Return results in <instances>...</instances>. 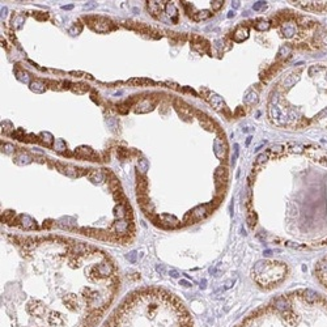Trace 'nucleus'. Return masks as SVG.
Listing matches in <instances>:
<instances>
[{
  "mask_svg": "<svg viewBox=\"0 0 327 327\" xmlns=\"http://www.w3.org/2000/svg\"><path fill=\"white\" fill-rule=\"evenodd\" d=\"M103 327H192L183 304L161 289L134 292L114 310Z\"/></svg>",
  "mask_w": 327,
  "mask_h": 327,
  "instance_id": "obj_1",
  "label": "nucleus"
},
{
  "mask_svg": "<svg viewBox=\"0 0 327 327\" xmlns=\"http://www.w3.org/2000/svg\"><path fill=\"white\" fill-rule=\"evenodd\" d=\"M268 115H269V118H271L272 122L276 123V125H279V126H285L288 122H289V119H288L285 115H283L280 109H279L275 103H269Z\"/></svg>",
  "mask_w": 327,
  "mask_h": 327,
  "instance_id": "obj_2",
  "label": "nucleus"
},
{
  "mask_svg": "<svg viewBox=\"0 0 327 327\" xmlns=\"http://www.w3.org/2000/svg\"><path fill=\"white\" fill-rule=\"evenodd\" d=\"M213 152H215V156L217 158H220V160H224V158L226 157L228 145H226V143H225L224 138L221 139L220 136H217L213 140Z\"/></svg>",
  "mask_w": 327,
  "mask_h": 327,
  "instance_id": "obj_3",
  "label": "nucleus"
},
{
  "mask_svg": "<svg viewBox=\"0 0 327 327\" xmlns=\"http://www.w3.org/2000/svg\"><path fill=\"white\" fill-rule=\"evenodd\" d=\"M205 98H207L208 102L215 107V110H218V111H220V110H225V111L229 114L226 106H225V103H224L223 97H220L218 94L213 93V92H207V97H205Z\"/></svg>",
  "mask_w": 327,
  "mask_h": 327,
  "instance_id": "obj_4",
  "label": "nucleus"
},
{
  "mask_svg": "<svg viewBox=\"0 0 327 327\" xmlns=\"http://www.w3.org/2000/svg\"><path fill=\"white\" fill-rule=\"evenodd\" d=\"M75 154H77V156L81 157V158H88V160H90V161H96L94 158H97L96 153H94V152L92 151L89 147H80V148H77V149H76V152H75Z\"/></svg>",
  "mask_w": 327,
  "mask_h": 327,
  "instance_id": "obj_5",
  "label": "nucleus"
},
{
  "mask_svg": "<svg viewBox=\"0 0 327 327\" xmlns=\"http://www.w3.org/2000/svg\"><path fill=\"white\" fill-rule=\"evenodd\" d=\"M247 37H249V29H247V26H243V25L238 26L233 34V39L236 42H242Z\"/></svg>",
  "mask_w": 327,
  "mask_h": 327,
  "instance_id": "obj_6",
  "label": "nucleus"
},
{
  "mask_svg": "<svg viewBox=\"0 0 327 327\" xmlns=\"http://www.w3.org/2000/svg\"><path fill=\"white\" fill-rule=\"evenodd\" d=\"M297 33V28L292 23H283L281 25V34L287 38H292Z\"/></svg>",
  "mask_w": 327,
  "mask_h": 327,
  "instance_id": "obj_7",
  "label": "nucleus"
},
{
  "mask_svg": "<svg viewBox=\"0 0 327 327\" xmlns=\"http://www.w3.org/2000/svg\"><path fill=\"white\" fill-rule=\"evenodd\" d=\"M298 293L300 294H302V297L305 301H306L307 304H314V302H317V301L319 300V296L318 294L315 293V292L314 291H312V289H306V291H300L298 292Z\"/></svg>",
  "mask_w": 327,
  "mask_h": 327,
  "instance_id": "obj_8",
  "label": "nucleus"
},
{
  "mask_svg": "<svg viewBox=\"0 0 327 327\" xmlns=\"http://www.w3.org/2000/svg\"><path fill=\"white\" fill-rule=\"evenodd\" d=\"M96 26H94V29H96L97 31H100V33H103V31H107L109 30V25L111 24L109 20H106V18H102V17H98L96 18Z\"/></svg>",
  "mask_w": 327,
  "mask_h": 327,
  "instance_id": "obj_9",
  "label": "nucleus"
},
{
  "mask_svg": "<svg viewBox=\"0 0 327 327\" xmlns=\"http://www.w3.org/2000/svg\"><path fill=\"white\" fill-rule=\"evenodd\" d=\"M300 80V76H298V74H292L289 76H287V77L283 80V87L285 88V89H291L292 87H293L296 82Z\"/></svg>",
  "mask_w": 327,
  "mask_h": 327,
  "instance_id": "obj_10",
  "label": "nucleus"
},
{
  "mask_svg": "<svg viewBox=\"0 0 327 327\" xmlns=\"http://www.w3.org/2000/svg\"><path fill=\"white\" fill-rule=\"evenodd\" d=\"M30 89L34 92V93H43L46 89V84L42 80H34L30 84Z\"/></svg>",
  "mask_w": 327,
  "mask_h": 327,
  "instance_id": "obj_11",
  "label": "nucleus"
},
{
  "mask_svg": "<svg viewBox=\"0 0 327 327\" xmlns=\"http://www.w3.org/2000/svg\"><path fill=\"white\" fill-rule=\"evenodd\" d=\"M258 102V94H256V92H254V90H249L247 93L245 94V97H243V103H246V105H254V103H256Z\"/></svg>",
  "mask_w": 327,
  "mask_h": 327,
  "instance_id": "obj_12",
  "label": "nucleus"
},
{
  "mask_svg": "<svg viewBox=\"0 0 327 327\" xmlns=\"http://www.w3.org/2000/svg\"><path fill=\"white\" fill-rule=\"evenodd\" d=\"M89 179L93 183H102L105 179V174L100 170H93L89 173Z\"/></svg>",
  "mask_w": 327,
  "mask_h": 327,
  "instance_id": "obj_13",
  "label": "nucleus"
},
{
  "mask_svg": "<svg viewBox=\"0 0 327 327\" xmlns=\"http://www.w3.org/2000/svg\"><path fill=\"white\" fill-rule=\"evenodd\" d=\"M30 161H31L30 156L28 153H24V152H20V153L15 157V162L18 165H28Z\"/></svg>",
  "mask_w": 327,
  "mask_h": 327,
  "instance_id": "obj_14",
  "label": "nucleus"
},
{
  "mask_svg": "<svg viewBox=\"0 0 327 327\" xmlns=\"http://www.w3.org/2000/svg\"><path fill=\"white\" fill-rule=\"evenodd\" d=\"M292 52V47L289 45H283L280 49H279V52H277V58L279 59H285L291 55Z\"/></svg>",
  "mask_w": 327,
  "mask_h": 327,
  "instance_id": "obj_15",
  "label": "nucleus"
},
{
  "mask_svg": "<svg viewBox=\"0 0 327 327\" xmlns=\"http://www.w3.org/2000/svg\"><path fill=\"white\" fill-rule=\"evenodd\" d=\"M148 9L154 17H158V15H160V12H161V5L158 4L157 1H149L148 3Z\"/></svg>",
  "mask_w": 327,
  "mask_h": 327,
  "instance_id": "obj_16",
  "label": "nucleus"
},
{
  "mask_svg": "<svg viewBox=\"0 0 327 327\" xmlns=\"http://www.w3.org/2000/svg\"><path fill=\"white\" fill-rule=\"evenodd\" d=\"M152 107H153V105L149 102V100H143L138 105V109H136V111L147 113V111H149V110L152 109Z\"/></svg>",
  "mask_w": 327,
  "mask_h": 327,
  "instance_id": "obj_17",
  "label": "nucleus"
},
{
  "mask_svg": "<svg viewBox=\"0 0 327 327\" xmlns=\"http://www.w3.org/2000/svg\"><path fill=\"white\" fill-rule=\"evenodd\" d=\"M130 84H134V85H141V87H148V85H153L154 82L149 79H131L128 80Z\"/></svg>",
  "mask_w": 327,
  "mask_h": 327,
  "instance_id": "obj_18",
  "label": "nucleus"
},
{
  "mask_svg": "<svg viewBox=\"0 0 327 327\" xmlns=\"http://www.w3.org/2000/svg\"><path fill=\"white\" fill-rule=\"evenodd\" d=\"M211 16H212V13L208 11H199V12H196V13H192V18L195 21H202V20H207Z\"/></svg>",
  "mask_w": 327,
  "mask_h": 327,
  "instance_id": "obj_19",
  "label": "nucleus"
},
{
  "mask_svg": "<svg viewBox=\"0 0 327 327\" xmlns=\"http://www.w3.org/2000/svg\"><path fill=\"white\" fill-rule=\"evenodd\" d=\"M297 21H298V24H300L301 26H306V28L313 26V25L315 24L313 18L306 17V16H298V17H297Z\"/></svg>",
  "mask_w": 327,
  "mask_h": 327,
  "instance_id": "obj_20",
  "label": "nucleus"
},
{
  "mask_svg": "<svg viewBox=\"0 0 327 327\" xmlns=\"http://www.w3.org/2000/svg\"><path fill=\"white\" fill-rule=\"evenodd\" d=\"M54 149L58 152H63V151H67V145H66L64 140L62 139H56L55 143H54Z\"/></svg>",
  "mask_w": 327,
  "mask_h": 327,
  "instance_id": "obj_21",
  "label": "nucleus"
},
{
  "mask_svg": "<svg viewBox=\"0 0 327 327\" xmlns=\"http://www.w3.org/2000/svg\"><path fill=\"white\" fill-rule=\"evenodd\" d=\"M138 169L140 170V173H147V170L149 169V162L145 158H141V160L138 161Z\"/></svg>",
  "mask_w": 327,
  "mask_h": 327,
  "instance_id": "obj_22",
  "label": "nucleus"
},
{
  "mask_svg": "<svg viewBox=\"0 0 327 327\" xmlns=\"http://www.w3.org/2000/svg\"><path fill=\"white\" fill-rule=\"evenodd\" d=\"M267 160H268V153H260L258 157H256V160H255V164H254V166L255 168H258V166H262L264 162H267Z\"/></svg>",
  "mask_w": 327,
  "mask_h": 327,
  "instance_id": "obj_23",
  "label": "nucleus"
},
{
  "mask_svg": "<svg viewBox=\"0 0 327 327\" xmlns=\"http://www.w3.org/2000/svg\"><path fill=\"white\" fill-rule=\"evenodd\" d=\"M166 13L169 15L170 17H174V20H176V17H177V13H178V11H177L176 5H174L173 3H168V4H166Z\"/></svg>",
  "mask_w": 327,
  "mask_h": 327,
  "instance_id": "obj_24",
  "label": "nucleus"
},
{
  "mask_svg": "<svg viewBox=\"0 0 327 327\" xmlns=\"http://www.w3.org/2000/svg\"><path fill=\"white\" fill-rule=\"evenodd\" d=\"M269 26H271V25H269V23H268V21H264V20H260V21H258V23L255 24V29L259 30V31L268 30Z\"/></svg>",
  "mask_w": 327,
  "mask_h": 327,
  "instance_id": "obj_25",
  "label": "nucleus"
},
{
  "mask_svg": "<svg viewBox=\"0 0 327 327\" xmlns=\"http://www.w3.org/2000/svg\"><path fill=\"white\" fill-rule=\"evenodd\" d=\"M41 138H42V141L45 143L47 147L51 145L52 141H54V138H52V135L50 134V132H41Z\"/></svg>",
  "mask_w": 327,
  "mask_h": 327,
  "instance_id": "obj_26",
  "label": "nucleus"
},
{
  "mask_svg": "<svg viewBox=\"0 0 327 327\" xmlns=\"http://www.w3.org/2000/svg\"><path fill=\"white\" fill-rule=\"evenodd\" d=\"M317 269H318V274L327 275V260H320L317 266Z\"/></svg>",
  "mask_w": 327,
  "mask_h": 327,
  "instance_id": "obj_27",
  "label": "nucleus"
},
{
  "mask_svg": "<svg viewBox=\"0 0 327 327\" xmlns=\"http://www.w3.org/2000/svg\"><path fill=\"white\" fill-rule=\"evenodd\" d=\"M289 147H291V152H293V153H301V152H304V147L301 144H289Z\"/></svg>",
  "mask_w": 327,
  "mask_h": 327,
  "instance_id": "obj_28",
  "label": "nucleus"
},
{
  "mask_svg": "<svg viewBox=\"0 0 327 327\" xmlns=\"http://www.w3.org/2000/svg\"><path fill=\"white\" fill-rule=\"evenodd\" d=\"M266 1H256V3H254V5H253V9L254 11H263V9H266Z\"/></svg>",
  "mask_w": 327,
  "mask_h": 327,
  "instance_id": "obj_29",
  "label": "nucleus"
},
{
  "mask_svg": "<svg viewBox=\"0 0 327 327\" xmlns=\"http://www.w3.org/2000/svg\"><path fill=\"white\" fill-rule=\"evenodd\" d=\"M17 79L21 80L23 82H25V84L29 82V75H28L26 72H17Z\"/></svg>",
  "mask_w": 327,
  "mask_h": 327,
  "instance_id": "obj_30",
  "label": "nucleus"
},
{
  "mask_svg": "<svg viewBox=\"0 0 327 327\" xmlns=\"http://www.w3.org/2000/svg\"><path fill=\"white\" fill-rule=\"evenodd\" d=\"M74 90L75 92H77V93H84V92H87L89 88H88V85H84V84H77V85H74Z\"/></svg>",
  "mask_w": 327,
  "mask_h": 327,
  "instance_id": "obj_31",
  "label": "nucleus"
},
{
  "mask_svg": "<svg viewBox=\"0 0 327 327\" xmlns=\"http://www.w3.org/2000/svg\"><path fill=\"white\" fill-rule=\"evenodd\" d=\"M269 152H272V153H276V154H281L283 152H284V147L280 144H277V145H274L271 149H269Z\"/></svg>",
  "mask_w": 327,
  "mask_h": 327,
  "instance_id": "obj_32",
  "label": "nucleus"
},
{
  "mask_svg": "<svg viewBox=\"0 0 327 327\" xmlns=\"http://www.w3.org/2000/svg\"><path fill=\"white\" fill-rule=\"evenodd\" d=\"M223 5H224V1H221V0H216V1L211 3L212 11H218L220 8H223Z\"/></svg>",
  "mask_w": 327,
  "mask_h": 327,
  "instance_id": "obj_33",
  "label": "nucleus"
},
{
  "mask_svg": "<svg viewBox=\"0 0 327 327\" xmlns=\"http://www.w3.org/2000/svg\"><path fill=\"white\" fill-rule=\"evenodd\" d=\"M34 17L37 18V20H39V21H45L49 18V15L45 13V12H36L34 13Z\"/></svg>",
  "mask_w": 327,
  "mask_h": 327,
  "instance_id": "obj_34",
  "label": "nucleus"
},
{
  "mask_svg": "<svg viewBox=\"0 0 327 327\" xmlns=\"http://www.w3.org/2000/svg\"><path fill=\"white\" fill-rule=\"evenodd\" d=\"M81 29H82V26L81 25H74V26L69 29V34H72V36H76V34H80L81 33Z\"/></svg>",
  "mask_w": 327,
  "mask_h": 327,
  "instance_id": "obj_35",
  "label": "nucleus"
},
{
  "mask_svg": "<svg viewBox=\"0 0 327 327\" xmlns=\"http://www.w3.org/2000/svg\"><path fill=\"white\" fill-rule=\"evenodd\" d=\"M322 69V67L320 66H312V67L309 68V75L310 76H314L315 74H318V72Z\"/></svg>",
  "mask_w": 327,
  "mask_h": 327,
  "instance_id": "obj_36",
  "label": "nucleus"
},
{
  "mask_svg": "<svg viewBox=\"0 0 327 327\" xmlns=\"http://www.w3.org/2000/svg\"><path fill=\"white\" fill-rule=\"evenodd\" d=\"M3 148H4L5 153H13V152H15V147L12 144H4V147H3Z\"/></svg>",
  "mask_w": 327,
  "mask_h": 327,
  "instance_id": "obj_37",
  "label": "nucleus"
},
{
  "mask_svg": "<svg viewBox=\"0 0 327 327\" xmlns=\"http://www.w3.org/2000/svg\"><path fill=\"white\" fill-rule=\"evenodd\" d=\"M240 147H238V144H234V156L232 157V164H234L236 162V160H237V157H238V153H240V149H238Z\"/></svg>",
  "mask_w": 327,
  "mask_h": 327,
  "instance_id": "obj_38",
  "label": "nucleus"
},
{
  "mask_svg": "<svg viewBox=\"0 0 327 327\" xmlns=\"http://www.w3.org/2000/svg\"><path fill=\"white\" fill-rule=\"evenodd\" d=\"M234 115H236V117L245 115V111H243V110H242V107H238V109H237V111H236V114H234Z\"/></svg>",
  "mask_w": 327,
  "mask_h": 327,
  "instance_id": "obj_39",
  "label": "nucleus"
},
{
  "mask_svg": "<svg viewBox=\"0 0 327 327\" xmlns=\"http://www.w3.org/2000/svg\"><path fill=\"white\" fill-rule=\"evenodd\" d=\"M320 41H322L325 45H327V33H323L322 36H320Z\"/></svg>",
  "mask_w": 327,
  "mask_h": 327,
  "instance_id": "obj_40",
  "label": "nucleus"
},
{
  "mask_svg": "<svg viewBox=\"0 0 327 327\" xmlns=\"http://www.w3.org/2000/svg\"><path fill=\"white\" fill-rule=\"evenodd\" d=\"M135 251H132V253H130V255H127V258H130V260H132V262H134L135 260Z\"/></svg>",
  "mask_w": 327,
  "mask_h": 327,
  "instance_id": "obj_41",
  "label": "nucleus"
},
{
  "mask_svg": "<svg viewBox=\"0 0 327 327\" xmlns=\"http://www.w3.org/2000/svg\"><path fill=\"white\" fill-rule=\"evenodd\" d=\"M232 7H233L234 9H236V8H238V7H240V1H233V4H232Z\"/></svg>",
  "mask_w": 327,
  "mask_h": 327,
  "instance_id": "obj_42",
  "label": "nucleus"
},
{
  "mask_svg": "<svg viewBox=\"0 0 327 327\" xmlns=\"http://www.w3.org/2000/svg\"><path fill=\"white\" fill-rule=\"evenodd\" d=\"M234 15H236V13H234V11H230L229 13H228V18H232V17H234Z\"/></svg>",
  "mask_w": 327,
  "mask_h": 327,
  "instance_id": "obj_43",
  "label": "nucleus"
},
{
  "mask_svg": "<svg viewBox=\"0 0 327 327\" xmlns=\"http://www.w3.org/2000/svg\"><path fill=\"white\" fill-rule=\"evenodd\" d=\"M62 8L63 9H72V8H74V5H63Z\"/></svg>",
  "mask_w": 327,
  "mask_h": 327,
  "instance_id": "obj_44",
  "label": "nucleus"
},
{
  "mask_svg": "<svg viewBox=\"0 0 327 327\" xmlns=\"http://www.w3.org/2000/svg\"><path fill=\"white\" fill-rule=\"evenodd\" d=\"M5 12H7V8H3V9H1V17H4V16L7 15Z\"/></svg>",
  "mask_w": 327,
  "mask_h": 327,
  "instance_id": "obj_45",
  "label": "nucleus"
},
{
  "mask_svg": "<svg viewBox=\"0 0 327 327\" xmlns=\"http://www.w3.org/2000/svg\"><path fill=\"white\" fill-rule=\"evenodd\" d=\"M181 284H182V285H185V287H190V284H189V283H187V281H185V280H182V281H181Z\"/></svg>",
  "mask_w": 327,
  "mask_h": 327,
  "instance_id": "obj_46",
  "label": "nucleus"
},
{
  "mask_svg": "<svg viewBox=\"0 0 327 327\" xmlns=\"http://www.w3.org/2000/svg\"><path fill=\"white\" fill-rule=\"evenodd\" d=\"M171 276H173V277H177V276H178V272H177V271H171Z\"/></svg>",
  "mask_w": 327,
  "mask_h": 327,
  "instance_id": "obj_47",
  "label": "nucleus"
},
{
  "mask_svg": "<svg viewBox=\"0 0 327 327\" xmlns=\"http://www.w3.org/2000/svg\"><path fill=\"white\" fill-rule=\"evenodd\" d=\"M250 141H251V136H249V138H247V140H246V144L249 145V144H250Z\"/></svg>",
  "mask_w": 327,
  "mask_h": 327,
  "instance_id": "obj_48",
  "label": "nucleus"
},
{
  "mask_svg": "<svg viewBox=\"0 0 327 327\" xmlns=\"http://www.w3.org/2000/svg\"><path fill=\"white\" fill-rule=\"evenodd\" d=\"M322 245H327V238H326V240H325V241H323V242H322Z\"/></svg>",
  "mask_w": 327,
  "mask_h": 327,
  "instance_id": "obj_49",
  "label": "nucleus"
},
{
  "mask_svg": "<svg viewBox=\"0 0 327 327\" xmlns=\"http://www.w3.org/2000/svg\"><path fill=\"white\" fill-rule=\"evenodd\" d=\"M326 80H327V76H326Z\"/></svg>",
  "mask_w": 327,
  "mask_h": 327,
  "instance_id": "obj_50",
  "label": "nucleus"
}]
</instances>
